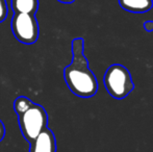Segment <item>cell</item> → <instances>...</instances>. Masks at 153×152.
Masks as SVG:
<instances>
[{"instance_id": "6da1fadb", "label": "cell", "mask_w": 153, "mask_h": 152, "mask_svg": "<svg viewBox=\"0 0 153 152\" xmlns=\"http://www.w3.org/2000/svg\"><path fill=\"white\" fill-rule=\"evenodd\" d=\"M85 42L82 38L72 41L73 59L64 69V77L67 85L74 95L81 98L93 97L98 91V81L89 68V62L83 53Z\"/></svg>"}, {"instance_id": "7a4b0ae2", "label": "cell", "mask_w": 153, "mask_h": 152, "mask_svg": "<svg viewBox=\"0 0 153 152\" xmlns=\"http://www.w3.org/2000/svg\"><path fill=\"white\" fill-rule=\"evenodd\" d=\"M103 83L109 95L117 100L124 99L134 89L130 72L120 64L109 66L103 77Z\"/></svg>"}, {"instance_id": "3957f363", "label": "cell", "mask_w": 153, "mask_h": 152, "mask_svg": "<svg viewBox=\"0 0 153 152\" xmlns=\"http://www.w3.org/2000/svg\"><path fill=\"white\" fill-rule=\"evenodd\" d=\"M18 116V123L23 138L32 142L41 132L48 127V115L42 105L32 102L27 110Z\"/></svg>"}, {"instance_id": "277c9868", "label": "cell", "mask_w": 153, "mask_h": 152, "mask_svg": "<svg viewBox=\"0 0 153 152\" xmlns=\"http://www.w3.org/2000/svg\"><path fill=\"white\" fill-rule=\"evenodd\" d=\"M10 24L15 38L20 43L31 45L38 41L40 28L34 15L14 14Z\"/></svg>"}, {"instance_id": "5b68a950", "label": "cell", "mask_w": 153, "mask_h": 152, "mask_svg": "<svg viewBox=\"0 0 153 152\" xmlns=\"http://www.w3.org/2000/svg\"><path fill=\"white\" fill-rule=\"evenodd\" d=\"M29 152H56V139L50 128L47 127L29 143Z\"/></svg>"}, {"instance_id": "8992f818", "label": "cell", "mask_w": 153, "mask_h": 152, "mask_svg": "<svg viewBox=\"0 0 153 152\" xmlns=\"http://www.w3.org/2000/svg\"><path fill=\"white\" fill-rule=\"evenodd\" d=\"M123 10L130 13H146L153 7V0H119Z\"/></svg>"}, {"instance_id": "52a82bcc", "label": "cell", "mask_w": 153, "mask_h": 152, "mask_svg": "<svg viewBox=\"0 0 153 152\" xmlns=\"http://www.w3.org/2000/svg\"><path fill=\"white\" fill-rule=\"evenodd\" d=\"M14 14L36 15L39 10V0H10Z\"/></svg>"}, {"instance_id": "ba28073f", "label": "cell", "mask_w": 153, "mask_h": 152, "mask_svg": "<svg viewBox=\"0 0 153 152\" xmlns=\"http://www.w3.org/2000/svg\"><path fill=\"white\" fill-rule=\"evenodd\" d=\"M31 104H32V101L29 98L25 97V96H20V97L16 98V100L14 101L15 113H16L17 115L21 114V113L24 112L25 110H27Z\"/></svg>"}, {"instance_id": "9c48e42d", "label": "cell", "mask_w": 153, "mask_h": 152, "mask_svg": "<svg viewBox=\"0 0 153 152\" xmlns=\"http://www.w3.org/2000/svg\"><path fill=\"white\" fill-rule=\"evenodd\" d=\"M8 8H7V3L5 0H0V23L3 22L7 17Z\"/></svg>"}, {"instance_id": "30bf717a", "label": "cell", "mask_w": 153, "mask_h": 152, "mask_svg": "<svg viewBox=\"0 0 153 152\" xmlns=\"http://www.w3.org/2000/svg\"><path fill=\"white\" fill-rule=\"evenodd\" d=\"M5 136V126H4L3 122L0 120V142L4 139Z\"/></svg>"}, {"instance_id": "8fae6325", "label": "cell", "mask_w": 153, "mask_h": 152, "mask_svg": "<svg viewBox=\"0 0 153 152\" xmlns=\"http://www.w3.org/2000/svg\"><path fill=\"white\" fill-rule=\"evenodd\" d=\"M144 29L147 31H153V21H146L144 23Z\"/></svg>"}, {"instance_id": "7c38bea8", "label": "cell", "mask_w": 153, "mask_h": 152, "mask_svg": "<svg viewBox=\"0 0 153 152\" xmlns=\"http://www.w3.org/2000/svg\"><path fill=\"white\" fill-rule=\"evenodd\" d=\"M59 2H62V3H65V4H69V3H73L75 0H57Z\"/></svg>"}]
</instances>
